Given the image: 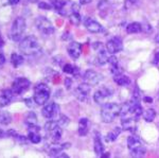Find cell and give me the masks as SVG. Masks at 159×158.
<instances>
[{
  "instance_id": "9a60e30c",
  "label": "cell",
  "mask_w": 159,
  "mask_h": 158,
  "mask_svg": "<svg viewBox=\"0 0 159 158\" xmlns=\"http://www.w3.org/2000/svg\"><path fill=\"white\" fill-rule=\"evenodd\" d=\"M93 48L97 50V61L100 65H104L105 63H107L108 61V56H107V50L105 51L103 45L101 44L100 42H97L96 44L93 45Z\"/></svg>"
},
{
  "instance_id": "f546056e",
  "label": "cell",
  "mask_w": 159,
  "mask_h": 158,
  "mask_svg": "<svg viewBox=\"0 0 159 158\" xmlns=\"http://www.w3.org/2000/svg\"><path fill=\"white\" fill-rule=\"evenodd\" d=\"M156 111H154L153 108H148L145 111V113L143 114V117H144V120L147 122H153L154 119L156 118Z\"/></svg>"
},
{
  "instance_id": "836d02e7",
  "label": "cell",
  "mask_w": 159,
  "mask_h": 158,
  "mask_svg": "<svg viewBox=\"0 0 159 158\" xmlns=\"http://www.w3.org/2000/svg\"><path fill=\"white\" fill-rule=\"evenodd\" d=\"M50 2H51L52 7H54L56 11H61V10L63 9V7L66 4L63 0H50Z\"/></svg>"
},
{
  "instance_id": "f6af8a7d",
  "label": "cell",
  "mask_w": 159,
  "mask_h": 158,
  "mask_svg": "<svg viewBox=\"0 0 159 158\" xmlns=\"http://www.w3.org/2000/svg\"><path fill=\"white\" fill-rule=\"evenodd\" d=\"M3 46H4V40H3V38L0 36V48H2Z\"/></svg>"
},
{
  "instance_id": "60d3db41",
  "label": "cell",
  "mask_w": 159,
  "mask_h": 158,
  "mask_svg": "<svg viewBox=\"0 0 159 158\" xmlns=\"http://www.w3.org/2000/svg\"><path fill=\"white\" fill-rule=\"evenodd\" d=\"M25 104H27V106H29V107H33V105L31 104V102H32V99H25Z\"/></svg>"
},
{
  "instance_id": "4fadbf2b",
  "label": "cell",
  "mask_w": 159,
  "mask_h": 158,
  "mask_svg": "<svg viewBox=\"0 0 159 158\" xmlns=\"http://www.w3.org/2000/svg\"><path fill=\"white\" fill-rule=\"evenodd\" d=\"M58 111H60V107H58L57 104L54 103V102H51V103H48L43 106L42 109V114L45 118L53 119L57 116Z\"/></svg>"
},
{
  "instance_id": "681fc988",
  "label": "cell",
  "mask_w": 159,
  "mask_h": 158,
  "mask_svg": "<svg viewBox=\"0 0 159 158\" xmlns=\"http://www.w3.org/2000/svg\"><path fill=\"white\" fill-rule=\"evenodd\" d=\"M0 36H1V34H0Z\"/></svg>"
},
{
  "instance_id": "ee69618b",
  "label": "cell",
  "mask_w": 159,
  "mask_h": 158,
  "mask_svg": "<svg viewBox=\"0 0 159 158\" xmlns=\"http://www.w3.org/2000/svg\"><path fill=\"white\" fill-rule=\"evenodd\" d=\"M20 0H9V3L10 4H13V6H15V4L19 3Z\"/></svg>"
},
{
  "instance_id": "4dcf8cb0",
  "label": "cell",
  "mask_w": 159,
  "mask_h": 158,
  "mask_svg": "<svg viewBox=\"0 0 159 158\" xmlns=\"http://www.w3.org/2000/svg\"><path fill=\"white\" fill-rule=\"evenodd\" d=\"M120 133H121V129H120L119 127H116V129H115L114 131L109 132V133L107 134V136H106L107 141H109V142L115 141V140L118 138V136H119Z\"/></svg>"
},
{
  "instance_id": "8992f818",
  "label": "cell",
  "mask_w": 159,
  "mask_h": 158,
  "mask_svg": "<svg viewBox=\"0 0 159 158\" xmlns=\"http://www.w3.org/2000/svg\"><path fill=\"white\" fill-rule=\"evenodd\" d=\"M45 131L47 132L53 141H58L61 138V136H63V129L58 125L57 121L54 120L48 121L45 124Z\"/></svg>"
},
{
  "instance_id": "8fae6325",
  "label": "cell",
  "mask_w": 159,
  "mask_h": 158,
  "mask_svg": "<svg viewBox=\"0 0 159 158\" xmlns=\"http://www.w3.org/2000/svg\"><path fill=\"white\" fill-rule=\"evenodd\" d=\"M123 49V42L120 37L115 36L106 43V50L110 54H116Z\"/></svg>"
},
{
  "instance_id": "603a6c76",
  "label": "cell",
  "mask_w": 159,
  "mask_h": 158,
  "mask_svg": "<svg viewBox=\"0 0 159 158\" xmlns=\"http://www.w3.org/2000/svg\"><path fill=\"white\" fill-rule=\"evenodd\" d=\"M94 153L97 156H102V154L104 153V146L102 143L100 134H96L94 136Z\"/></svg>"
},
{
  "instance_id": "ab89813d",
  "label": "cell",
  "mask_w": 159,
  "mask_h": 158,
  "mask_svg": "<svg viewBox=\"0 0 159 158\" xmlns=\"http://www.w3.org/2000/svg\"><path fill=\"white\" fill-rule=\"evenodd\" d=\"M4 63H6V56H4L3 53L0 51V66H2Z\"/></svg>"
},
{
  "instance_id": "d6986e66",
  "label": "cell",
  "mask_w": 159,
  "mask_h": 158,
  "mask_svg": "<svg viewBox=\"0 0 159 158\" xmlns=\"http://www.w3.org/2000/svg\"><path fill=\"white\" fill-rule=\"evenodd\" d=\"M13 93L12 89H4L0 93V106H7L9 105L10 103L12 102V99H13Z\"/></svg>"
},
{
  "instance_id": "7a4b0ae2",
  "label": "cell",
  "mask_w": 159,
  "mask_h": 158,
  "mask_svg": "<svg viewBox=\"0 0 159 158\" xmlns=\"http://www.w3.org/2000/svg\"><path fill=\"white\" fill-rule=\"evenodd\" d=\"M121 106L117 103H105L101 108V119L104 123H111L120 115Z\"/></svg>"
},
{
  "instance_id": "9c48e42d",
  "label": "cell",
  "mask_w": 159,
  "mask_h": 158,
  "mask_svg": "<svg viewBox=\"0 0 159 158\" xmlns=\"http://www.w3.org/2000/svg\"><path fill=\"white\" fill-rule=\"evenodd\" d=\"M90 91H91V86L87 83H83V84H80L75 90H74V96H75V98L80 102L85 103L88 100Z\"/></svg>"
},
{
  "instance_id": "30bf717a",
  "label": "cell",
  "mask_w": 159,
  "mask_h": 158,
  "mask_svg": "<svg viewBox=\"0 0 159 158\" xmlns=\"http://www.w3.org/2000/svg\"><path fill=\"white\" fill-rule=\"evenodd\" d=\"M112 96V90L108 87H102L99 88L96 93H93V100L97 104L105 103L110 97Z\"/></svg>"
},
{
  "instance_id": "7c38bea8",
  "label": "cell",
  "mask_w": 159,
  "mask_h": 158,
  "mask_svg": "<svg viewBox=\"0 0 159 158\" xmlns=\"http://www.w3.org/2000/svg\"><path fill=\"white\" fill-rule=\"evenodd\" d=\"M102 79H103V76H102L101 73L97 72L94 70H87L84 73V81L90 86L98 85L102 81Z\"/></svg>"
},
{
  "instance_id": "8d00e7d4",
  "label": "cell",
  "mask_w": 159,
  "mask_h": 158,
  "mask_svg": "<svg viewBox=\"0 0 159 158\" xmlns=\"http://www.w3.org/2000/svg\"><path fill=\"white\" fill-rule=\"evenodd\" d=\"M132 100L135 101V102H140V90L137 87H136L135 90H134V93H133V97H132Z\"/></svg>"
},
{
  "instance_id": "d590c367",
  "label": "cell",
  "mask_w": 159,
  "mask_h": 158,
  "mask_svg": "<svg viewBox=\"0 0 159 158\" xmlns=\"http://www.w3.org/2000/svg\"><path fill=\"white\" fill-rule=\"evenodd\" d=\"M137 2L138 0H125V9H132V7H134L137 4Z\"/></svg>"
},
{
  "instance_id": "7dc6e473",
  "label": "cell",
  "mask_w": 159,
  "mask_h": 158,
  "mask_svg": "<svg viewBox=\"0 0 159 158\" xmlns=\"http://www.w3.org/2000/svg\"><path fill=\"white\" fill-rule=\"evenodd\" d=\"M156 43H158L159 44V33L157 34V36H156Z\"/></svg>"
},
{
  "instance_id": "484cf974",
  "label": "cell",
  "mask_w": 159,
  "mask_h": 158,
  "mask_svg": "<svg viewBox=\"0 0 159 158\" xmlns=\"http://www.w3.org/2000/svg\"><path fill=\"white\" fill-rule=\"evenodd\" d=\"M63 71L65 73H67V74L78 76L80 73V68L74 65H71V64H66V65L63 67Z\"/></svg>"
},
{
  "instance_id": "ffe728a7",
  "label": "cell",
  "mask_w": 159,
  "mask_h": 158,
  "mask_svg": "<svg viewBox=\"0 0 159 158\" xmlns=\"http://www.w3.org/2000/svg\"><path fill=\"white\" fill-rule=\"evenodd\" d=\"M107 63H108L109 65H110V72H111L114 75L122 73V68L120 67L119 62H118V58L115 56V55H111V56H109L108 61H107Z\"/></svg>"
},
{
  "instance_id": "74e56055",
  "label": "cell",
  "mask_w": 159,
  "mask_h": 158,
  "mask_svg": "<svg viewBox=\"0 0 159 158\" xmlns=\"http://www.w3.org/2000/svg\"><path fill=\"white\" fill-rule=\"evenodd\" d=\"M38 7L42 10H46V11H49V10H52V6L49 3H47V2H39L38 3Z\"/></svg>"
},
{
  "instance_id": "d4e9b609",
  "label": "cell",
  "mask_w": 159,
  "mask_h": 158,
  "mask_svg": "<svg viewBox=\"0 0 159 158\" xmlns=\"http://www.w3.org/2000/svg\"><path fill=\"white\" fill-rule=\"evenodd\" d=\"M141 31H142V25L137 21L130 22L126 27V32L129 33V34H136V33H139Z\"/></svg>"
},
{
  "instance_id": "4316f807",
  "label": "cell",
  "mask_w": 159,
  "mask_h": 158,
  "mask_svg": "<svg viewBox=\"0 0 159 158\" xmlns=\"http://www.w3.org/2000/svg\"><path fill=\"white\" fill-rule=\"evenodd\" d=\"M24 57L22 55L18 54V53H12L11 55V63L14 66V68H18L20 65L24 64Z\"/></svg>"
},
{
  "instance_id": "f35d334b",
  "label": "cell",
  "mask_w": 159,
  "mask_h": 158,
  "mask_svg": "<svg viewBox=\"0 0 159 158\" xmlns=\"http://www.w3.org/2000/svg\"><path fill=\"white\" fill-rule=\"evenodd\" d=\"M65 85H66V88L67 89H70L71 86H72V80L70 78H67L65 80Z\"/></svg>"
},
{
  "instance_id": "ac0fdd59",
  "label": "cell",
  "mask_w": 159,
  "mask_h": 158,
  "mask_svg": "<svg viewBox=\"0 0 159 158\" xmlns=\"http://www.w3.org/2000/svg\"><path fill=\"white\" fill-rule=\"evenodd\" d=\"M136 123H137V120H135V119L130 116L122 117V119H121V126H122V129H124V131H130V132L135 131Z\"/></svg>"
},
{
  "instance_id": "83f0119b",
  "label": "cell",
  "mask_w": 159,
  "mask_h": 158,
  "mask_svg": "<svg viewBox=\"0 0 159 158\" xmlns=\"http://www.w3.org/2000/svg\"><path fill=\"white\" fill-rule=\"evenodd\" d=\"M25 123L27 124V126L35 125V124H37V116L35 115V113H33V111H29V113L25 115Z\"/></svg>"
},
{
  "instance_id": "c3c4849f",
  "label": "cell",
  "mask_w": 159,
  "mask_h": 158,
  "mask_svg": "<svg viewBox=\"0 0 159 158\" xmlns=\"http://www.w3.org/2000/svg\"><path fill=\"white\" fill-rule=\"evenodd\" d=\"M28 1H30V2H36L37 0H28Z\"/></svg>"
},
{
  "instance_id": "277c9868",
  "label": "cell",
  "mask_w": 159,
  "mask_h": 158,
  "mask_svg": "<svg viewBox=\"0 0 159 158\" xmlns=\"http://www.w3.org/2000/svg\"><path fill=\"white\" fill-rule=\"evenodd\" d=\"M127 147L129 150V154L133 157H142L145 155V147L142 144L141 140L137 136L133 135L127 138Z\"/></svg>"
},
{
  "instance_id": "5b68a950",
  "label": "cell",
  "mask_w": 159,
  "mask_h": 158,
  "mask_svg": "<svg viewBox=\"0 0 159 158\" xmlns=\"http://www.w3.org/2000/svg\"><path fill=\"white\" fill-rule=\"evenodd\" d=\"M25 28H27V25H25V20L24 17L19 16L14 20L11 27V31H10V36L14 42H19L21 39L25 31Z\"/></svg>"
},
{
  "instance_id": "44dd1931",
  "label": "cell",
  "mask_w": 159,
  "mask_h": 158,
  "mask_svg": "<svg viewBox=\"0 0 159 158\" xmlns=\"http://www.w3.org/2000/svg\"><path fill=\"white\" fill-rule=\"evenodd\" d=\"M90 129V121L87 118H82L79 121V135L81 137H84L88 134Z\"/></svg>"
},
{
  "instance_id": "3957f363",
  "label": "cell",
  "mask_w": 159,
  "mask_h": 158,
  "mask_svg": "<svg viewBox=\"0 0 159 158\" xmlns=\"http://www.w3.org/2000/svg\"><path fill=\"white\" fill-rule=\"evenodd\" d=\"M51 95V90L50 87L45 83H39L35 86L34 88V102L37 105H45L48 102Z\"/></svg>"
},
{
  "instance_id": "e0dca14e",
  "label": "cell",
  "mask_w": 159,
  "mask_h": 158,
  "mask_svg": "<svg viewBox=\"0 0 159 158\" xmlns=\"http://www.w3.org/2000/svg\"><path fill=\"white\" fill-rule=\"evenodd\" d=\"M67 51H68L69 56L72 57L73 60H78L82 54V46L81 44H79V43H76V42H71L70 44L68 45Z\"/></svg>"
},
{
  "instance_id": "6da1fadb",
  "label": "cell",
  "mask_w": 159,
  "mask_h": 158,
  "mask_svg": "<svg viewBox=\"0 0 159 158\" xmlns=\"http://www.w3.org/2000/svg\"><path fill=\"white\" fill-rule=\"evenodd\" d=\"M19 50L25 55L35 56V55H38L42 52V47H40L39 42H38L36 37L33 36V35H29V36L25 37L21 40L19 45Z\"/></svg>"
},
{
  "instance_id": "52a82bcc",
  "label": "cell",
  "mask_w": 159,
  "mask_h": 158,
  "mask_svg": "<svg viewBox=\"0 0 159 158\" xmlns=\"http://www.w3.org/2000/svg\"><path fill=\"white\" fill-rule=\"evenodd\" d=\"M35 25H36L38 31L45 35H51L55 31L54 25H52V22L43 16L38 17L36 19V21H35Z\"/></svg>"
},
{
  "instance_id": "2e32d148",
  "label": "cell",
  "mask_w": 159,
  "mask_h": 158,
  "mask_svg": "<svg viewBox=\"0 0 159 158\" xmlns=\"http://www.w3.org/2000/svg\"><path fill=\"white\" fill-rule=\"evenodd\" d=\"M84 25L89 32L91 33H100L103 32V27L99 24L97 20L90 18V17H87V18L84 20Z\"/></svg>"
},
{
  "instance_id": "7402d4cb",
  "label": "cell",
  "mask_w": 159,
  "mask_h": 158,
  "mask_svg": "<svg viewBox=\"0 0 159 158\" xmlns=\"http://www.w3.org/2000/svg\"><path fill=\"white\" fill-rule=\"evenodd\" d=\"M70 147V143H64V144H61V146H57V144H54L51 149L49 150V156L51 157H57L61 153H63V151L65 149H68Z\"/></svg>"
},
{
  "instance_id": "b9f144b4",
  "label": "cell",
  "mask_w": 159,
  "mask_h": 158,
  "mask_svg": "<svg viewBox=\"0 0 159 158\" xmlns=\"http://www.w3.org/2000/svg\"><path fill=\"white\" fill-rule=\"evenodd\" d=\"M91 1L92 0H79V2L81 4H88V3H90Z\"/></svg>"
},
{
  "instance_id": "bcb514c9",
  "label": "cell",
  "mask_w": 159,
  "mask_h": 158,
  "mask_svg": "<svg viewBox=\"0 0 159 158\" xmlns=\"http://www.w3.org/2000/svg\"><path fill=\"white\" fill-rule=\"evenodd\" d=\"M3 135H4V132L2 131L1 129H0V137H3Z\"/></svg>"
},
{
  "instance_id": "d6a6232c",
  "label": "cell",
  "mask_w": 159,
  "mask_h": 158,
  "mask_svg": "<svg viewBox=\"0 0 159 158\" xmlns=\"http://www.w3.org/2000/svg\"><path fill=\"white\" fill-rule=\"evenodd\" d=\"M110 7V4L107 0H101L99 3V11H100V14H102L103 11H105V14H107Z\"/></svg>"
},
{
  "instance_id": "ba28073f",
  "label": "cell",
  "mask_w": 159,
  "mask_h": 158,
  "mask_svg": "<svg viewBox=\"0 0 159 158\" xmlns=\"http://www.w3.org/2000/svg\"><path fill=\"white\" fill-rule=\"evenodd\" d=\"M31 82L25 78H17L12 84V90L14 95H21L30 88Z\"/></svg>"
},
{
  "instance_id": "5bb4252c",
  "label": "cell",
  "mask_w": 159,
  "mask_h": 158,
  "mask_svg": "<svg viewBox=\"0 0 159 158\" xmlns=\"http://www.w3.org/2000/svg\"><path fill=\"white\" fill-rule=\"evenodd\" d=\"M39 131H40V129L37 124L28 126V139H29L32 143L36 144L42 141V136H40V134H39Z\"/></svg>"
},
{
  "instance_id": "f1b7e54d",
  "label": "cell",
  "mask_w": 159,
  "mask_h": 158,
  "mask_svg": "<svg viewBox=\"0 0 159 158\" xmlns=\"http://www.w3.org/2000/svg\"><path fill=\"white\" fill-rule=\"evenodd\" d=\"M12 122V116L7 111H0V124L2 125H7Z\"/></svg>"
},
{
  "instance_id": "1f68e13d",
  "label": "cell",
  "mask_w": 159,
  "mask_h": 158,
  "mask_svg": "<svg viewBox=\"0 0 159 158\" xmlns=\"http://www.w3.org/2000/svg\"><path fill=\"white\" fill-rule=\"evenodd\" d=\"M69 20H70V22L73 25L78 27L80 25V22H81V15H80V13H72V14H70V16H69Z\"/></svg>"
},
{
  "instance_id": "cb8c5ba5",
  "label": "cell",
  "mask_w": 159,
  "mask_h": 158,
  "mask_svg": "<svg viewBox=\"0 0 159 158\" xmlns=\"http://www.w3.org/2000/svg\"><path fill=\"white\" fill-rule=\"evenodd\" d=\"M114 81H115V83L119 86H127V85H129L130 82H132L129 76L125 75V74H122V73L114 75Z\"/></svg>"
},
{
  "instance_id": "7bdbcfd3",
  "label": "cell",
  "mask_w": 159,
  "mask_h": 158,
  "mask_svg": "<svg viewBox=\"0 0 159 158\" xmlns=\"http://www.w3.org/2000/svg\"><path fill=\"white\" fill-rule=\"evenodd\" d=\"M143 101L147 102V103H153V99L150 98V97H145V98L143 99Z\"/></svg>"
},
{
  "instance_id": "e575fe53",
  "label": "cell",
  "mask_w": 159,
  "mask_h": 158,
  "mask_svg": "<svg viewBox=\"0 0 159 158\" xmlns=\"http://www.w3.org/2000/svg\"><path fill=\"white\" fill-rule=\"evenodd\" d=\"M69 122H70V120H69L68 117L65 116V115H61V116L60 117V119H58L57 123H58V125L61 127V129H64V127L68 126Z\"/></svg>"
}]
</instances>
